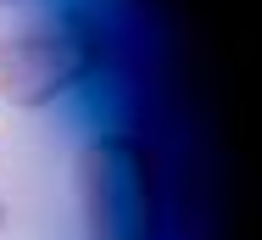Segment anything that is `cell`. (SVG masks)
<instances>
[{
	"mask_svg": "<svg viewBox=\"0 0 262 240\" xmlns=\"http://www.w3.org/2000/svg\"><path fill=\"white\" fill-rule=\"evenodd\" d=\"M78 212L90 240H151L157 229V190L145 151L123 134L90 140L78 156Z\"/></svg>",
	"mask_w": 262,
	"mask_h": 240,
	"instance_id": "obj_1",
	"label": "cell"
},
{
	"mask_svg": "<svg viewBox=\"0 0 262 240\" xmlns=\"http://www.w3.org/2000/svg\"><path fill=\"white\" fill-rule=\"evenodd\" d=\"M101 62V23H39L34 34H17L0 45V95L39 106V101L73 90L78 78H90Z\"/></svg>",
	"mask_w": 262,
	"mask_h": 240,
	"instance_id": "obj_2",
	"label": "cell"
}]
</instances>
